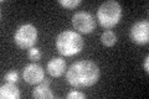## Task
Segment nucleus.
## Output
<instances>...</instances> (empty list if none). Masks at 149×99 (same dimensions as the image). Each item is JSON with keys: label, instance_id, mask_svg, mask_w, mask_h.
Returning <instances> with one entry per match:
<instances>
[{"label": "nucleus", "instance_id": "f03ea898", "mask_svg": "<svg viewBox=\"0 0 149 99\" xmlns=\"http://www.w3.org/2000/svg\"><path fill=\"white\" fill-rule=\"evenodd\" d=\"M56 48L61 56L71 57L82 51L83 40L81 35L74 31H63L56 39Z\"/></svg>", "mask_w": 149, "mask_h": 99}, {"label": "nucleus", "instance_id": "7ed1b4c3", "mask_svg": "<svg viewBox=\"0 0 149 99\" xmlns=\"http://www.w3.org/2000/svg\"><path fill=\"white\" fill-rule=\"evenodd\" d=\"M120 17H122V8L114 0L103 3L97 10V20L100 25L107 30L117 25Z\"/></svg>", "mask_w": 149, "mask_h": 99}, {"label": "nucleus", "instance_id": "ddd939ff", "mask_svg": "<svg viewBox=\"0 0 149 99\" xmlns=\"http://www.w3.org/2000/svg\"><path fill=\"white\" fill-rule=\"evenodd\" d=\"M58 4L66 9H74L81 4V0H60Z\"/></svg>", "mask_w": 149, "mask_h": 99}, {"label": "nucleus", "instance_id": "9b49d317", "mask_svg": "<svg viewBox=\"0 0 149 99\" xmlns=\"http://www.w3.org/2000/svg\"><path fill=\"white\" fill-rule=\"evenodd\" d=\"M101 41H102V44H103L104 46L111 47V46H113L116 42H117V36H116V34L113 31L108 30V31H104L103 34H102Z\"/></svg>", "mask_w": 149, "mask_h": 99}, {"label": "nucleus", "instance_id": "dca6fc26", "mask_svg": "<svg viewBox=\"0 0 149 99\" xmlns=\"http://www.w3.org/2000/svg\"><path fill=\"white\" fill-rule=\"evenodd\" d=\"M143 67H144V71H146V72H149V56H147L146 60H144Z\"/></svg>", "mask_w": 149, "mask_h": 99}, {"label": "nucleus", "instance_id": "20e7f679", "mask_svg": "<svg viewBox=\"0 0 149 99\" xmlns=\"http://www.w3.org/2000/svg\"><path fill=\"white\" fill-rule=\"evenodd\" d=\"M14 41L15 44L22 50H27L34 47V45L37 41V30L34 25L31 24H26V25H21L16 30L15 35H14Z\"/></svg>", "mask_w": 149, "mask_h": 99}, {"label": "nucleus", "instance_id": "0eeeda50", "mask_svg": "<svg viewBox=\"0 0 149 99\" xmlns=\"http://www.w3.org/2000/svg\"><path fill=\"white\" fill-rule=\"evenodd\" d=\"M22 76L26 83L29 84H39L44 81L45 78V72L44 69L36 63H31L29 66H26L22 72Z\"/></svg>", "mask_w": 149, "mask_h": 99}, {"label": "nucleus", "instance_id": "9d476101", "mask_svg": "<svg viewBox=\"0 0 149 99\" xmlns=\"http://www.w3.org/2000/svg\"><path fill=\"white\" fill-rule=\"evenodd\" d=\"M0 98L1 99H19L20 91L14 83H8L0 88Z\"/></svg>", "mask_w": 149, "mask_h": 99}, {"label": "nucleus", "instance_id": "6e6552de", "mask_svg": "<svg viewBox=\"0 0 149 99\" xmlns=\"http://www.w3.org/2000/svg\"><path fill=\"white\" fill-rule=\"evenodd\" d=\"M66 71V62L62 57H55L47 63V72L55 78L61 77Z\"/></svg>", "mask_w": 149, "mask_h": 99}, {"label": "nucleus", "instance_id": "f8f14e48", "mask_svg": "<svg viewBox=\"0 0 149 99\" xmlns=\"http://www.w3.org/2000/svg\"><path fill=\"white\" fill-rule=\"evenodd\" d=\"M27 57H29V60H31L32 62H36V61H39L41 58L40 50L36 48V47H31V48L27 51Z\"/></svg>", "mask_w": 149, "mask_h": 99}, {"label": "nucleus", "instance_id": "2eb2a0df", "mask_svg": "<svg viewBox=\"0 0 149 99\" xmlns=\"http://www.w3.org/2000/svg\"><path fill=\"white\" fill-rule=\"evenodd\" d=\"M67 99H86V96L83 93H81V92L72 91V92H70L67 94Z\"/></svg>", "mask_w": 149, "mask_h": 99}, {"label": "nucleus", "instance_id": "39448f33", "mask_svg": "<svg viewBox=\"0 0 149 99\" xmlns=\"http://www.w3.org/2000/svg\"><path fill=\"white\" fill-rule=\"evenodd\" d=\"M72 25L81 34H91L96 27V20L90 12L80 11L72 16Z\"/></svg>", "mask_w": 149, "mask_h": 99}, {"label": "nucleus", "instance_id": "423d86ee", "mask_svg": "<svg viewBox=\"0 0 149 99\" xmlns=\"http://www.w3.org/2000/svg\"><path fill=\"white\" fill-rule=\"evenodd\" d=\"M130 40L138 45H147L149 42V22L142 20L136 22L130 29Z\"/></svg>", "mask_w": 149, "mask_h": 99}, {"label": "nucleus", "instance_id": "1a4fd4ad", "mask_svg": "<svg viewBox=\"0 0 149 99\" xmlns=\"http://www.w3.org/2000/svg\"><path fill=\"white\" fill-rule=\"evenodd\" d=\"M49 86H50V81L44 78V81L34 89L32 97L35 99H54L55 96L52 94V92H51Z\"/></svg>", "mask_w": 149, "mask_h": 99}, {"label": "nucleus", "instance_id": "4468645a", "mask_svg": "<svg viewBox=\"0 0 149 99\" xmlns=\"http://www.w3.org/2000/svg\"><path fill=\"white\" fill-rule=\"evenodd\" d=\"M4 79H5L8 83H14V84H16V82L19 81V73L16 72V71H10V72H8V73L5 74Z\"/></svg>", "mask_w": 149, "mask_h": 99}, {"label": "nucleus", "instance_id": "f257e3e1", "mask_svg": "<svg viewBox=\"0 0 149 99\" xmlns=\"http://www.w3.org/2000/svg\"><path fill=\"white\" fill-rule=\"evenodd\" d=\"M100 78V68L92 61H78L71 64L66 72V79L74 88H86L97 83Z\"/></svg>", "mask_w": 149, "mask_h": 99}]
</instances>
